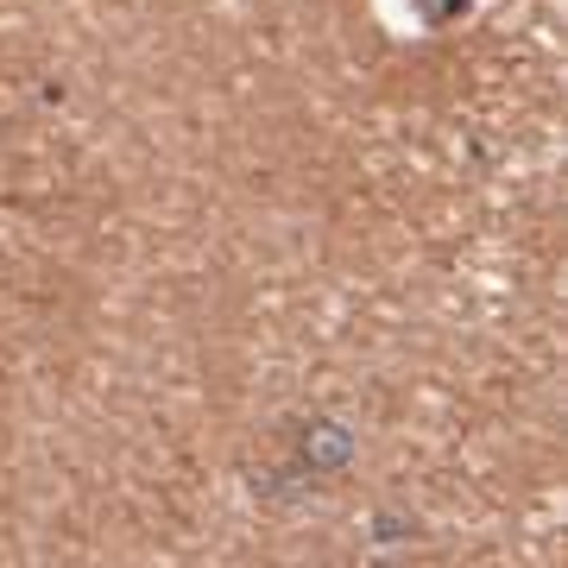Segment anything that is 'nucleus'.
<instances>
[{
  "mask_svg": "<svg viewBox=\"0 0 568 568\" xmlns=\"http://www.w3.org/2000/svg\"><path fill=\"white\" fill-rule=\"evenodd\" d=\"M347 455H354V443H347L342 424H316L304 436V462H316V467H342Z\"/></svg>",
  "mask_w": 568,
  "mask_h": 568,
  "instance_id": "nucleus-1",
  "label": "nucleus"
}]
</instances>
